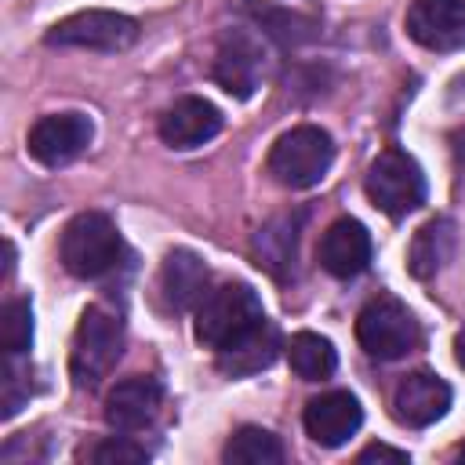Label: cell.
Segmentation results:
<instances>
[{"mask_svg": "<svg viewBox=\"0 0 465 465\" xmlns=\"http://www.w3.org/2000/svg\"><path fill=\"white\" fill-rule=\"evenodd\" d=\"M265 323L262 298L247 283H222L196 305V341L222 352Z\"/></svg>", "mask_w": 465, "mask_h": 465, "instance_id": "1", "label": "cell"}, {"mask_svg": "<svg viewBox=\"0 0 465 465\" xmlns=\"http://www.w3.org/2000/svg\"><path fill=\"white\" fill-rule=\"evenodd\" d=\"M124 352V323L102 305L84 309L76 334H73V352H69V374L76 389H94L109 378Z\"/></svg>", "mask_w": 465, "mask_h": 465, "instance_id": "2", "label": "cell"}, {"mask_svg": "<svg viewBox=\"0 0 465 465\" xmlns=\"http://www.w3.org/2000/svg\"><path fill=\"white\" fill-rule=\"evenodd\" d=\"M334 163V142L323 127L302 124L280 134L269 149V174L287 189H312L327 178Z\"/></svg>", "mask_w": 465, "mask_h": 465, "instance_id": "3", "label": "cell"}, {"mask_svg": "<svg viewBox=\"0 0 465 465\" xmlns=\"http://www.w3.org/2000/svg\"><path fill=\"white\" fill-rule=\"evenodd\" d=\"M62 265L80 280L113 272L124 258V240L102 211H84L62 229Z\"/></svg>", "mask_w": 465, "mask_h": 465, "instance_id": "4", "label": "cell"}, {"mask_svg": "<svg viewBox=\"0 0 465 465\" xmlns=\"http://www.w3.org/2000/svg\"><path fill=\"white\" fill-rule=\"evenodd\" d=\"M363 189H367L371 203L389 218H407L411 211H418L425 203V174H421L418 160L407 156L403 149L378 153L374 163L367 167Z\"/></svg>", "mask_w": 465, "mask_h": 465, "instance_id": "5", "label": "cell"}, {"mask_svg": "<svg viewBox=\"0 0 465 465\" xmlns=\"http://www.w3.org/2000/svg\"><path fill=\"white\" fill-rule=\"evenodd\" d=\"M356 338H360L367 356H374V360H400V356H407L421 341V331H418L414 312L400 298L378 294V298H371L360 309Z\"/></svg>", "mask_w": 465, "mask_h": 465, "instance_id": "6", "label": "cell"}, {"mask_svg": "<svg viewBox=\"0 0 465 465\" xmlns=\"http://www.w3.org/2000/svg\"><path fill=\"white\" fill-rule=\"evenodd\" d=\"M51 47H87V51H124L138 40V22L120 11H76L54 22L44 36Z\"/></svg>", "mask_w": 465, "mask_h": 465, "instance_id": "7", "label": "cell"}, {"mask_svg": "<svg viewBox=\"0 0 465 465\" xmlns=\"http://www.w3.org/2000/svg\"><path fill=\"white\" fill-rule=\"evenodd\" d=\"M91 134H94V127H91V116H84V113L40 116L29 127V156L44 167H62L91 145Z\"/></svg>", "mask_w": 465, "mask_h": 465, "instance_id": "8", "label": "cell"}, {"mask_svg": "<svg viewBox=\"0 0 465 465\" xmlns=\"http://www.w3.org/2000/svg\"><path fill=\"white\" fill-rule=\"evenodd\" d=\"M407 33L429 51H461L465 0H414L407 7Z\"/></svg>", "mask_w": 465, "mask_h": 465, "instance_id": "9", "label": "cell"}, {"mask_svg": "<svg viewBox=\"0 0 465 465\" xmlns=\"http://www.w3.org/2000/svg\"><path fill=\"white\" fill-rule=\"evenodd\" d=\"M211 76L232 98H251L262 84V44L251 33H225L214 51Z\"/></svg>", "mask_w": 465, "mask_h": 465, "instance_id": "10", "label": "cell"}, {"mask_svg": "<svg viewBox=\"0 0 465 465\" xmlns=\"http://www.w3.org/2000/svg\"><path fill=\"white\" fill-rule=\"evenodd\" d=\"M302 421H305V432H309L320 447H341V443H349L352 432L360 429L363 407H360V400H356L352 392L334 389V392L312 396V400L305 403Z\"/></svg>", "mask_w": 465, "mask_h": 465, "instance_id": "11", "label": "cell"}, {"mask_svg": "<svg viewBox=\"0 0 465 465\" xmlns=\"http://www.w3.org/2000/svg\"><path fill=\"white\" fill-rule=\"evenodd\" d=\"M392 407H396L400 421H407L414 429H425V425H432L447 414L450 385L432 371H411L407 378H400V385L392 392Z\"/></svg>", "mask_w": 465, "mask_h": 465, "instance_id": "12", "label": "cell"}, {"mask_svg": "<svg viewBox=\"0 0 465 465\" xmlns=\"http://www.w3.org/2000/svg\"><path fill=\"white\" fill-rule=\"evenodd\" d=\"M160 400H163V389L156 378H149V374L124 378L105 396V421L116 432H138L156 418Z\"/></svg>", "mask_w": 465, "mask_h": 465, "instance_id": "13", "label": "cell"}, {"mask_svg": "<svg viewBox=\"0 0 465 465\" xmlns=\"http://www.w3.org/2000/svg\"><path fill=\"white\" fill-rule=\"evenodd\" d=\"M316 254H320V265L331 276L352 280L371 265V232L356 218H338L320 236V251Z\"/></svg>", "mask_w": 465, "mask_h": 465, "instance_id": "14", "label": "cell"}, {"mask_svg": "<svg viewBox=\"0 0 465 465\" xmlns=\"http://www.w3.org/2000/svg\"><path fill=\"white\" fill-rule=\"evenodd\" d=\"M222 131V113L207 98H178L163 116H160V138L171 149H196L211 142Z\"/></svg>", "mask_w": 465, "mask_h": 465, "instance_id": "15", "label": "cell"}, {"mask_svg": "<svg viewBox=\"0 0 465 465\" xmlns=\"http://www.w3.org/2000/svg\"><path fill=\"white\" fill-rule=\"evenodd\" d=\"M160 291L171 309H193L207 294V265L193 251H171L160 269Z\"/></svg>", "mask_w": 465, "mask_h": 465, "instance_id": "16", "label": "cell"}, {"mask_svg": "<svg viewBox=\"0 0 465 465\" xmlns=\"http://www.w3.org/2000/svg\"><path fill=\"white\" fill-rule=\"evenodd\" d=\"M454 254V222L450 218H432L425 222L414 240H411V254H407V269L418 280H429L432 272L443 269V262Z\"/></svg>", "mask_w": 465, "mask_h": 465, "instance_id": "17", "label": "cell"}, {"mask_svg": "<svg viewBox=\"0 0 465 465\" xmlns=\"http://www.w3.org/2000/svg\"><path fill=\"white\" fill-rule=\"evenodd\" d=\"M294 247H298V218H291V214L272 218L265 229H258V236L251 243L258 265L272 276H287V269L294 265Z\"/></svg>", "mask_w": 465, "mask_h": 465, "instance_id": "18", "label": "cell"}, {"mask_svg": "<svg viewBox=\"0 0 465 465\" xmlns=\"http://www.w3.org/2000/svg\"><path fill=\"white\" fill-rule=\"evenodd\" d=\"M276 349H280L276 327L265 320L254 334H247L243 341H236V345L222 349V352H218V367H222L225 374H254V371H262V367H269V363H272Z\"/></svg>", "mask_w": 465, "mask_h": 465, "instance_id": "19", "label": "cell"}, {"mask_svg": "<svg viewBox=\"0 0 465 465\" xmlns=\"http://www.w3.org/2000/svg\"><path fill=\"white\" fill-rule=\"evenodd\" d=\"M287 360H291V371L302 378V381H323L334 374L338 367V352L334 345L323 338V334H312V331H298L287 345Z\"/></svg>", "mask_w": 465, "mask_h": 465, "instance_id": "20", "label": "cell"}, {"mask_svg": "<svg viewBox=\"0 0 465 465\" xmlns=\"http://www.w3.org/2000/svg\"><path fill=\"white\" fill-rule=\"evenodd\" d=\"M225 461L229 465H280L283 461V443L269 429L243 425L225 443Z\"/></svg>", "mask_w": 465, "mask_h": 465, "instance_id": "21", "label": "cell"}, {"mask_svg": "<svg viewBox=\"0 0 465 465\" xmlns=\"http://www.w3.org/2000/svg\"><path fill=\"white\" fill-rule=\"evenodd\" d=\"M0 338H4V349L11 356L25 352L33 345V309L25 298H7L4 302V312H0Z\"/></svg>", "mask_w": 465, "mask_h": 465, "instance_id": "22", "label": "cell"}, {"mask_svg": "<svg viewBox=\"0 0 465 465\" xmlns=\"http://www.w3.org/2000/svg\"><path fill=\"white\" fill-rule=\"evenodd\" d=\"M91 461H98V465H138V461H145V450L134 447L127 436H113V440H105L91 450Z\"/></svg>", "mask_w": 465, "mask_h": 465, "instance_id": "23", "label": "cell"}, {"mask_svg": "<svg viewBox=\"0 0 465 465\" xmlns=\"http://www.w3.org/2000/svg\"><path fill=\"white\" fill-rule=\"evenodd\" d=\"M258 18L265 22V29L269 33H276V36H283V40H305V36H312V22H305L302 15H283V11H258Z\"/></svg>", "mask_w": 465, "mask_h": 465, "instance_id": "24", "label": "cell"}, {"mask_svg": "<svg viewBox=\"0 0 465 465\" xmlns=\"http://www.w3.org/2000/svg\"><path fill=\"white\" fill-rule=\"evenodd\" d=\"M360 465H374V461H389V465H403L407 461V450H396V447H385V443H371L360 450L356 458Z\"/></svg>", "mask_w": 465, "mask_h": 465, "instance_id": "25", "label": "cell"}, {"mask_svg": "<svg viewBox=\"0 0 465 465\" xmlns=\"http://www.w3.org/2000/svg\"><path fill=\"white\" fill-rule=\"evenodd\" d=\"M450 149H454L458 160H465V127H458V131L450 134Z\"/></svg>", "mask_w": 465, "mask_h": 465, "instance_id": "26", "label": "cell"}, {"mask_svg": "<svg viewBox=\"0 0 465 465\" xmlns=\"http://www.w3.org/2000/svg\"><path fill=\"white\" fill-rule=\"evenodd\" d=\"M454 360L465 367V327L458 331V338H454Z\"/></svg>", "mask_w": 465, "mask_h": 465, "instance_id": "27", "label": "cell"}, {"mask_svg": "<svg viewBox=\"0 0 465 465\" xmlns=\"http://www.w3.org/2000/svg\"><path fill=\"white\" fill-rule=\"evenodd\" d=\"M461 461H465V450H461Z\"/></svg>", "mask_w": 465, "mask_h": 465, "instance_id": "28", "label": "cell"}]
</instances>
